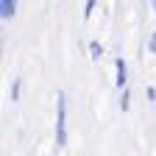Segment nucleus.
<instances>
[{"label": "nucleus", "mask_w": 156, "mask_h": 156, "mask_svg": "<svg viewBox=\"0 0 156 156\" xmlns=\"http://www.w3.org/2000/svg\"><path fill=\"white\" fill-rule=\"evenodd\" d=\"M89 56L98 62V58L103 56V45H101V42H89Z\"/></svg>", "instance_id": "20e7f679"}, {"label": "nucleus", "mask_w": 156, "mask_h": 156, "mask_svg": "<svg viewBox=\"0 0 156 156\" xmlns=\"http://www.w3.org/2000/svg\"><path fill=\"white\" fill-rule=\"evenodd\" d=\"M114 70H117L114 87L120 89V92H123V89H128V87H126V78H128V64H126V58H123V56H117V58H114Z\"/></svg>", "instance_id": "f03ea898"}, {"label": "nucleus", "mask_w": 156, "mask_h": 156, "mask_svg": "<svg viewBox=\"0 0 156 156\" xmlns=\"http://www.w3.org/2000/svg\"><path fill=\"white\" fill-rule=\"evenodd\" d=\"M11 101L14 103L20 101V78H14V84H11Z\"/></svg>", "instance_id": "423d86ee"}, {"label": "nucleus", "mask_w": 156, "mask_h": 156, "mask_svg": "<svg viewBox=\"0 0 156 156\" xmlns=\"http://www.w3.org/2000/svg\"><path fill=\"white\" fill-rule=\"evenodd\" d=\"M120 109H123V112H128V109H131V92H128V89H123V92H120Z\"/></svg>", "instance_id": "39448f33"}, {"label": "nucleus", "mask_w": 156, "mask_h": 156, "mask_svg": "<svg viewBox=\"0 0 156 156\" xmlns=\"http://www.w3.org/2000/svg\"><path fill=\"white\" fill-rule=\"evenodd\" d=\"M56 145H67V95L62 89L56 92Z\"/></svg>", "instance_id": "f257e3e1"}, {"label": "nucleus", "mask_w": 156, "mask_h": 156, "mask_svg": "<svg viewBox=\"0 0 156 156\" xmlns=\"http://www.w3.org/2000/svg\"><path fill=\"white\" fill-rule=\"evenodd\" d=\"M153 11H156V0H153Z\"/></svg>", "instance_id": "9d476101"}, {"label": "nucleus", "mask_w": 156, "mask_h": 156, "mask_svg": "<svg viewBox=\"0 0 156 156\" xmlns=\"http://www.w3.org/2000/svg\"><path fill=\"white\" fill-rule=\"evenodd\" d=\"M145 98H148L151 103H156V89H153V87H148V89H145Z\"/></svg>", "instance_id": "1a4fd4ad"}, {"label": "nucleus", "mask_w": 156, "mask_h": 156, "mask_svg": "<svg viewBox=\"0 0 156 156\" xmlns=\"http://www.w3.org/2000/svg\"><path fill=\"white\" fill-rule=\"evenodd\" d=\"M17 11V0H0V17L3 20H11Z\"/></svg>", "instance_id": "7ed1b4c3"}, {"label": "nucleus", "mask_w": 156, "mask_h": 156, "mask_svg": "<svg viewBox=\"0 0 156 156\" xmlns=\"http://www.w3.org/2000/svg\"><path fill=\"white\" fill-rule=\"evenodd\" d=\"M148 50H151V53H156V31L148 36Z\"/></svg>", "instance_id": "6e6552de"}, {"label": "nucleus", "mask_w": 156, "mask_h": 156, "mask_svg": "<svg viewBox=\"0 0 156 156\" xmlns=\"http://www.w3.org/2000/svg\"><path fill=\"white\" fill-rule=\"evenodd\" d=\"M151 3H153V0H151Z\"/></svg>", "instance_id": "9b49d317"}, {"label": "nucleus", "mask_w": 156, "mask_h": 156, "mask_svg": "<svg viewBox=\"0 0 156 156\" xmlns=\"http://www.w3.org/2000/svg\"><path fill=\"white\" fill-rule=\"evenodd\" d=\"M95 3H98V0H84V17H89L95 11Z\"/></svg>", "instance_id": "0eeeda50"}]
</instances>
